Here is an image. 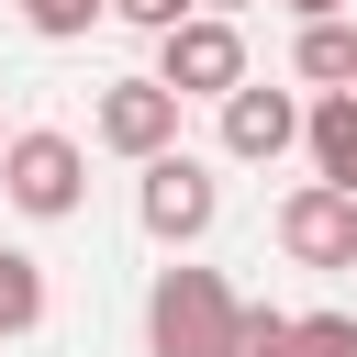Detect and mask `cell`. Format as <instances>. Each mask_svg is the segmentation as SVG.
<instances>
[{
    "label": "cell",
    "mask_w": 357,
    "mask_h": 357,
    "mask_svg": "<svg viewBox=\"0 0 357 357\" xmlns=\"http://www.w3.org/2000/svg\"><path fill=\"white\" fill-rule=\"evenodd\" d=\"M245 324L257 301L223 268H156L145 290V357H245Z\"/></svg>",
    "instance_id": "obj_1"
},
{
    "label": "cell",
    "mask_w": 357,
    "mask_h": 357,
    "mask_svg": "<svg viewBox=\"0 0 357 357\" xmlns=\"http://www.w3.org/2000/svg\"><path fill=\"white\" fill-rule=\"evenodd\" d=\"M0 201H11L22 223H67V212L89 201V145H78L67 123H22L11 156H0Z\"/></svg>",
    "instance_id": "obj_2"
},
{
    "label": "cell",
    "mask_w": 357,
    "mask_h": 357,
    "mask_svg": "<svg viewBox=\"0 0 357 357\" xmlns=\"http://www.w3.org/2000/svg\"><path fill=\"white\" fill-rule=\"evenodd\" d=\"M178 89L167 78H112L100 100H89V145L100 156H123V167H156V156H178Z\"/></svg>",
    "instance_id": "obj_3"
},
{
    "label": "cell",
    "mask_w": 357,
    "mask_h": 357,
    "mask_svg": "<svg viewBox=\"0 0 357 357\" xmlns=\"http://www.w3.org/2000/svg\"><path fill=\"white\" fill-rule=\"evenodd\" d=\"M212 212H223V178L178 145V156H156L145 178H134V223L156 234V245H201L212 234Z\"/></svg>",
    "instance_id": "obj_4"
},
{
    "label": "cell",
    "mask_w": 357,
    "mask_h": 357,
    "mask_svg": "<svg viewBox=\"0 0 357 357\" xmlns=\"http://www.w3.org/2000/svg\"><path fill=\"white\" fill-rule=\"evenodd\" d=\"M156 78H167L178 100H234V89H245V22H223V11L178 22V33L156 45Z\"/></svg>",
    "instance_id": "obj_5"
},
{
    "label": "cell",
    "mask_w": 357,
    "mask_h": 357,
    "mask_svg": "<svg viewBox=\"0 0 357 357\" xmlns=\"http://www.w3.org/2000/svg\"><path fill=\"white\" fill-rule=\"evenodd\" d=\"M279 257H290V268H357V190L301 178V190L279 201Z\"/></svg>",
    "instance_id": "obj_6"
},
{
    "label": "cell",
    "mask_w": 357,
    "mask_h": 357,
    "mask_svg": "<svg viewBox=\"0 0 357 357\" xmlns=\"http://www.w3.org/2000/svg\"><path fill=\"white\" fill-rule=\"evenodd\" d=\"M301 134H312V112H301L290 89H268V78H245V89L223 100V156H234V167H268V156H290Z\"/></svg>",
    "instance_id": "obj_7"
},
{
    "label": "cell",
    "mask_w": 357,
    "mask_h": 357,
    "mask_svg": "<svg viewBox=\"0 0 357 357\" xmlns=\"http://www.w3.org/2000/svg\"><path fill=\"white\" fill-rule=\"evenodd\" d=\"M290 67H301V89H312V100L357 89V22H312V33L290 45Z\"/></svg>",
    "instance_id": "obj_8"
},
{
    "label": "cell",
    "mask_w": 357,
    "mask_h": 357,
    "mask_svg": "<svg viewBox=\"0 0 357 357\" xmlns=\"http://www.w3.org/2000/svg\"><path fill=\"white\" fill-rule=\"evenodd\" d=\"M312 178H335V190H357V89H335V100H312Z\"/></svg>",
    "instance_id": "obj_9"
},
{
    "label": "cell",
    "mask_w": 357,
    "mask_h": 357,
    "mask_svg": "<svg viewBox=\"0 0 357 357\" xmlns=\"http://www.w3.org/2000/svg\"><path fill=\"white\" fill-rule=\"evenodd\" d=\"M33 324H45V268H33L22 245H0V346L33 335Z\"/></svg>",
    "instance_id": "obj_10"
},
{
    "label": "cell",
    "mask_w": 357,
    "mask_h": 357,
    "mask_svg": "<svg viewBox=\"0 0 357 357\" xmlns=\"http://www.w3.org/2000/svg\"><path fill=\"white\" fill-rule=\"evenodd\" d=\"M290 357H357V312H290Z\"/></svg>",
    "instance_id": "obj_11"
},
{
    "label": "cell",
    "mask_w": 357,
    "mask_h": 357,
    "mask_svg": "<svg viewBox=\"0 0 357 357\" xmlns=\"http://www.w3.org/2000/svg\"><path fill=\"white\" fill-rule=\"evenodd\" d=\"M100 11H112V0H22V22H33L45 45H78V33L100 22Z\"/></svg>",
    "instance_id": "obj_12"
},
{
    "label": "cell",
    "mask_w": 357,
    "mask_h": 357,
    "mask_svg": "<svg viewBox=\"0 0 357 357\" xmlns=\"http://www.w3.org/2000/svg\"><path fill=\"white\" fill-rule=\"evenodd\" d=\"M112 22H134V33H178V22H201V0H112Z\"/></svg>",
    "instance_id": "obj_13"
},
{
    "label": "cell",
    "mask_w": 357,
    "mask_h": 357,
    "mask_svg": "<svg viewBox=\"0 0 357 357\" xmlns=\"http://www.w3.org/2000/svg\"><path fill=\"white\" fill-rule=\"evenodd\" d=\"M245 357H290V312H268V301H257V324H245Z\"/></svg>",
    "instance_id": "obj_14"
},
{
    "label": "cell",
    "mask_w": 357,
    "mask_h": 357,
    "mask_svg": "<svg viewBox=\"0 0 357 357\" xmlns=\"http://www.w3.org/2000/svg\"><path fill=\"white\" fill-rule=\"evenodd\" d=\"M279 11H290V22H301V33H312V22H346V11H357V0H279Z\"/></svg>",
    "instance_id": "obj_15"
},
{
    "label": "cell",
    "mask_w": 357,
    "mask_h": 357,
    "mask_svg": "<svg viewBox=\"0 0 357 357\" xmlns=\"http://www.w3.org/2000/svg\"><path fill=\"white\" fill-rule=\"evenodd\" d=\"M201 11H223V22H234V11H245V0H201Z\"/></svg>",
    "instance_id": "obj_16"
},
{
    "label": "cell",
    "mask_w": 357,
    "mask_h": 357,
    "mask_svg": "<svg viewBox=\"0 0 357 357\" xmlns=\"http://www.w3.org/2000/svg\"><path fill=\"white\" fill-rule=\"evenodd\" d=\"M0 156H11V134H0Z\"/></svg>",
    "instance_id": "obj_17"
}]
</instances>
